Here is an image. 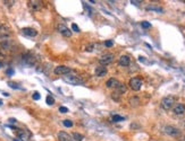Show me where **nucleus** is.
Here are the masks:
<instances>
[{
    "instance_id": "f257e3e1",
    "label": "nucleus",
    "mask_w": 185,
    "mask_h": 141,
    "mask_svg": "<svg viewBox=\"0 0 185 141\" xmlns=\"http://www.w3.org/2000/svg\"><path fill=\"white\" fill-rule=\"evenodd\" d=\"M63 79H64L66 82H68L70 85H83L84 81L81 77H78L76 75H66V76H63Z\"/></svg>"
},
{
    "instance_id": "f03ea898",
    "label": "nucleus",
    "mask_w": 185,
    "mask_h": 141,
    "mask_svg": "<svg viewBox=\"0 0 185 141\" xmlns=\"http://www.w3.org/2000/svg\"><path fill=\"white\" fill-rule=\"evenodd\" d=\"M10 30L7 26L0 25V42L1 43H7L10 39Z\"/></svg>"
},
{
    "instance_id": "7ed1b4c3",
    "label": "nucleus",
    "mask_w": 185,
    "mask_h": 141,
    "mask_svg": "<svg viewBox=\"0 0 185 141\" xmlns=\"http://www.w3.org/2000/svg\"><path fill=\"white\" fill-rule=\"evenodd\" d=\"M16 134H17L18 139L21 141H30L31 137H32V133L26 129H17Z\"/></svg>"
},
{
    "instance_id": "20e7f679",
    "label": "nucleus",
    "mask_w": 185,
    "mask_h": 141,
    "mask_svg": "<svg viewBox=\"0 0 185 141\" xmlns=\"http://www.w3.org/2000/svg\"><path fill=\"white\" fill-rule=\"evenodd\" d=\"M129 87H131L133 90H135V91L140 90L141 89V87H142V79L139 77L132 78V79L129 80Z\"/></svg>"
},
{
    "instance_id": "39448f33",
    "label": "nucleus",
    "mask_w": 185,
    "mask_h": 141,
    "mask_svg": "<svg viewBox=\"0 0 185 141\" xmlns=\"http://www.w3.org/2000/svg\"><path fill=\"white\" fill-rule=\"evenodd\" d=\"M174 103H175V97L167 96V97L163 98V101H161V106H163L164 110H170L173 105H174Z\"/></svg>"
},
{
    "instance_id": "423d86ee",
    "label": "nucleus",
    "mask_w": 185,
    "mask_h": 141,
    "mask_svg": "<svg viewBox=\"0 0 185 141\" xmlns=\"http://www.w3.org/2000/svg\"><path fill=\"white\" fill-rule=\"evenodd\" d=\"M29 7L32 11H39L43 7V2L39 1V0H31L29 1Z\"/></svg>"
},
{
    "instance_id": "0eeeda50",
    "label": "nucleus",
    "mask_w": 185,
    "mask_h": 141,
    "mask_svg": "<svg viewBox=\"0 0 185 141\" xmlns=\"http://www.w3.org/2000/svg\"><path fill=\"white\" fill-rule=\"evenodd\" d=\"M112 61H114V54H111V53H106V54L100 56L99 59L100 64H102V66H107V64L111 63Z\"/></svg>"
},
{
    "instance_id": "6e6552de",
    "label": "nucleus",
    "mask_w": 185,
    "mask_h": 141,
    "mask_svg": "<svg viewBox=\"0 0 185 141\" xmlns=\"http://www.w3.org/2000/svg\"><path fill=\"white\" fill-rule=\"evenodd\" d=\"M57 28L59 30V33H61L65 37H70V36H72V32H70V30H69L66 25H64V24H59Z\"/></svg>"
},
{
    "instance_id": "1a4fd4ad",
    "label": "nucleus",
    "mask_w": 185,
    "mask_h": 141,
    "mask_svg": "<svg viewBox=\"0 0 185 141\" xmlns=\"http://www.w3.org/2000/svg\"><path fill=\"white\" fill-rule=\"evenodd\" d=\"M70 72V69L68 67H65V66H58L56 69H55V73L56 75H59V76H66Z\"/></svg>"
},
{
    "instance_id": "9d476101",
    "label": "nucleus",
    "mask_w": 185,
    "mask_h": 141,
    "mask_svg": "<svg viewBox=\"0 0 185 141\" xmlns=\"http://www.w3.org/2000/svg\"><path fill=\"white\" fill-rule=\"evenodd\" d=\"M22 34L27 36V37H34V36L38 35V32H36V30H34V28L25 27V28H23V30H22Z\"/></svg>"
},
{
    "instance_id": "9b49d317",
    "label": "nucleus",
    "mask_w": 185,
    "mask_h": 141,
    "mask_svg": "<svg viewBox=\"0 0 185 141\" xmlns=\"http://www.w3.org/2000/svg\"><path fill=\"white\" fill-rule=\"evenodd\" d=\"M165 133H167L168 136H173V137H175V136H178L180 134V130L175 127H170V125H167V127H165L164 129Z\"/></svg>"
},
{
    "instance_id": "f8f14e48",
    "label": "nucleus",
    "mask_w": 185,
    "mask_h": 141,
    "mask_svg": "<svg viewBox=\"0 0 185 141\" xmlns=\"http://www.w3.org/2000/svg\"><path fill=\"white\" fill-rule=\"evenodd\" d=\"M23 60H24V62H25L27 66H33V64L35 63V58L31 53H26V54H24L23 56Z\"/></svg>"
},
{
    "instance_id": "ddd939ff",
    "label": "nucleus",
    "mask_w": 185,
    "mask_h": 141,
    "mask_svg": "<svg viewBox=\"0 0 185 141\" xmlns=\"http://www.w3.org/2000/svg\"><path fill=\"white\" fill-rule=\"evenodd\" d=\"M94 72H95V76H98V77H103V76L107 75L108 70L104 66H98V67L95 68Z\"/></svg>"
},
{
    "instance_id": "4468645a",
    "label": "nucleus",
    "mask_w": 185,
    "mask_h": 141,
    "mask_svg": "<svg viewBox=\"0 0 185 141\" xmlns=\"http://www.w3.org/2000/svg\"><path fill=\"white\" fill-rule=\"evenodd\" d=\"M58 140L59 141H73V138L70 134H68L67 132H64V131H60L58 133Z\"/></svg>"
},
{
    "instance_id": "2eb2a0df",
    "label": "nucleus",
    "mask_w": 185,
    "mask_h": 141,
    "mask_svg": "<svg viewBox=\"0 0 185 141\" xmlns=\"http://www.w3.org/2000/svg\"><path fill=\"white\" fill-rule=\"evenodd\" d=\"M106 85H107L108 88H117L118 86L121 85V82L117 80L116 78H110V79H108L107 80Z\"/></svg>"
},
{
    "instance_id": "dca6fc26",
    "label": "nucleus",
    "mask_w": 185,
    "mask_h": 141,
    "mask_svg": "<svg viewBox=\"0 0 185 141\" xmlns=\"http://www.w3.org/2000/svg\"><path fill=\"white\" fill-rule=\"evenodd\" d=\"M173 111L177 115H182V114L185 113V105H183V104H176L174 106V108H173Z\"/></svg>"
},
{
    "instance_id": "f3484780",
    "label": "nucleus",
    "mask_w": 185,
    "mask_h": 141,
    "mask_svg": "<svg viewBox=\"0 0 185 141\" xmlns=\"http://www.w3.org/2000/svg\"><path fill=\"white\" fill-rule=\"evenodd\" d=\"M118 62H119V66H122V67H128L131 60H129L128 56H122L121 58H119V61H118Z\"/></svg>"
},
{
    "instance_id": "a211bd4d",
    "label": "nucleus",
    "mask_w": 185,
    "mask_h": 141,
    "mask_svg": "<svg viewBox=\"0 0 185 141\" xmlns=\"http://www.w3.org/2000/svg\"><path fill=\"white\" fill-rule=\"evenodd\" d=\"M72 138H73V141H83V139H84L83 134H81V133L78 132H74L73 134H72Z\"/></svg>"
},
{
    "instance_id": "6ab92c4d",
    "label": "nucleus",
    "mask_w": 185,
    "mask_h": 141,
    "mask_svg": "<svg viewBox=\"0 0 185 141\" xmlns=\"http://www.w3.org/2000/svg\"><path fill=\"white\" fill-rule=\"evenodd\" d=\"M129 103H131L132 106H138V105H140V98L136 97V96H134V97L129 99Z\"/></svg>"
},
{
    "instance_id": "aec40b11",
    "label": "nucleus",
    "mask_w": 185,
    "mask_h": 141,
    "mask_svg": "<svg viewBox=\"0 0 185 141\" xmlns=\"http://www.w3.org/2000/svg\"><path fill=\"white\" fill-rule=\"evenodd\" d=\"M146 10H155L157 13H164V9L160 8V7H156V6H148Z\"/></svg>"
},
{
    "instance_id": "412c9836",
    "label": "nucleus",
    "mask_w": 185,
    "mask_h": 141,
    "mask_svg": "<svg viewBox=\"0 0 185 141\" xmlns=\"http://www.w3.org/2000/svg\"><path fill=\"white\" fill-rule=\"evenodd\" d=\"M116 89H117V93L122 95V94H124L125 91H126V86H125L124 84H122V82H121V85L118 86Z\"/></svg>"
},
{
    "instance_id": "4be33fe9",
    "label": "nucleus",
    "mask_w": 185,
    "mask_h": 141,
    "mask_svg": "<svg viewBox=\"0 0 185 141\" xmlns=\"http://www.w3.org/2000/svg\"><path fill=\"white\" fill-rule=\"evenodd\" d=\"M8 86L10 88H14V89H22V87L19 85H17L16 82H13V81H9Z\"/></svg>"
},
{
    "instance_id": "5701e85b",
    "label": "nucleus",
    "mask_w": 185,
    "mask_h": 141,
    "mask_svg": "<svg viewBox=\"0 0 185 141\" xmlns=\"http://www.w3.org/2000/svg\"><path fill=\"white\" fill-rule=\"evenodd\" d=\"M111 120L114 121V122H122V121L125 120V117H123V116L121 115H112Z\"/></svg>"
},
{
    "instance_id": "b1692460",
    "label": "nucleus",
    "mask_w": 185,
    "mask_h": 141,
    "mask_svg": "<svg viewBox=\"0 0 185 141\" xmlns=\"http://www.w3.org/2000/svg\"><path fill=\"white\" fill-rule=\"evenodd\" d=\"M46 101H47V104H48V105H53V104H55V98L52 97L51 95H48V96H47V99H46Z\"/></svg>"
},
{
    "instance_id": "393cba45",
    "label": "nucleus",
    "mask_w": 185,
    "mask_h": 141,
    "mask_svg": "<svg viewBox=\"0 0 185 141\" xmlns=\"http://www.w3.org/2000/svg\"><path fill=\"white\" fill-rule=\"evenodd\" d=\"M111 97H112V99H115L116 102H118L119 99H121V94H118V93H114V94L111 95Z\"/></svg>"
},
{
    "instance_id": "a878e982",
    "label": "nucleus",
    "mask_w": 185,
    "mask_h": 141,
    "mask_svg": "<svg viewBox=\"0 0 185 141\" xmlns=\"http://www.w3.org/2000/svg\"><path fill=\"white\" fill-rule=\"evenodd\" d=\"M64 125L66 127V128H72V127H73V122H72V121H69V120H65Z\"/></svg>"
},
{
    "instance_id": "bb28decb",
    "label": "nucleus",
    "mask_w": 185,
    "mask_h": 141,
    "mask_svg": "<svg viewBox=\"0 0 185 141\" xmlns=\"http://www.w3.org/2000/svg\"><path fill=\"white\" fill-rule=\"evenodd\" d=\"M141 25H142L143 28H150L151 27V24L150 23H148V21H142V24H141Z\"/></svg>"
},
{
    "instance_id": "cd10ccee",
    "label": "nucleus",
    "mask_w": 185,
    "mask_h": 141,
    "mask_svg": "<svg viewBox=\"0 0 185 141\" xmlns=\"http://www.w3.org/2000/svg\"><path fill=\"white\" fill-rule=\"evenodd\" d=\"M40 97H41V96H40V94L38 93V91L33 93V99H34V101H39Z\"/></svg>"
},
{
    "instance_id": "c85d7f7f",
    "label": "nucleus",
    "mask_w": 185,
    "mask_h": 141,
    "mask_svg": "<svg viewBox=\"0 0 185 141\" xmlns=\"http://www.w3.org/2000/svg\"><path fill=\"white\" fill-rule=\"evenodd\" d=\"M112 45H114V42H112V41H106V42H104V46L111 47Z\"/></svg>"
},
{
    "instance_id": "c756f323",
    "label": "nucleus",
    "mask_w": 185,
    "mask_h": 141,
    "mask_svg": "<svg viewBox=\"0 0 185 141\" xmlns=\"http://www.w3.org/2000/svg\"><path fill=\"white\" fill-rule=\"evenodd\" d=\"M59 112H60V113H67V112H68V108L65 106H60L59 107Z\"/></svg>"
},
{
    "instance_id": "7c9ffc66",
    "label": "nucleus",
    "mask_w": 185,
    "mask_h": 141,
    "mask_svg": "<svg viewBox=\"0 0 185 141\" xmlns=\"http://www.w3.org/2000/svg\"><path fill=\"white\" fill-rule=\"evenodd\" d=\"M6 73H7L8 76H13L14 73H15V71H14V69L9 68V69H7V71H6Z\"/></svg>"
},
{
    "instance_id": "2f4dec72",
    "label": "nucleus",
    "mask_w": 185,
    "mask_h": 141,
    "mask_svg": "<svg viewBox=\"0 0 185 141\" xmlns=\"http://www.w3.org/2000/svg\"><path fill=\"white\" fill-rule=\"evenodd\" d=\"M72 30H73L74 32H80V27H78L76 24H72Z\"/></svg>"
},
{
    "instance_id": "473e14b6",
    "label": "nucleus",
    "mask_w": 185,
    "mask_h": 141,
    "mask_svg": "<svg viewBox=\"0 0 185 141\" xmlns=\"http://www.w3.org/2000/svg\"><path fill=\"white\" fill-rule=\"evenodd\" d=\"M131 2H132V4H133V5H136V6H139V5L141 4V2H142V1H135V0H132V1H131Z\"/></svg>"
},
{
    "instance_id": "72a5a7b5",
    "label": "nucleus",
    "mask_w": 185,
    "mask_h": 141,
    "mask_svg": "<svg viewBox=\"0 0 185 141\" xmlns=\"http://www.w3.org/2000/svg\"><path fill=\"white\" fill-rule=\"evenodd\" d=\"M15 1H5V4H7V5H13Z\"/></svg>"
},
{
    "instance_id": "f704fd0d",
    "label": "nucleus",
    "mask_w": 185,
    "mask_h": 141,
    "mask_svg": "<svg viewBox=\"0 0 185 141\" xmlns=\"http://www.w3.org/2000/svg\"><path fill=\"white\" fill-rule=\"evenodd\" d=\"M9 121H10L12 123H15V122H16V120H15V119H9Z\"/></svg>"
},
{
    "instance_id": "c9c22d12",
    "label": "nucleus",
    "mask_w": 185,
    "mask_h": 141,
    "mask_svg": "<svg viewBox=\"0 0 185 141\" xmlns=\"http://www.w3.org/2000/svg\"><path fill=\"white\" fill-rule=\"evenodd\" d=\"M1 67H2V63H1V62H0V68H1Z\"/></svg>"
},
{
    "instance_id": "e433bc0d",
    "label": "nucleus",
    "mask_w": 185,
    "mask_h": 141,
    "mask_svg": "<svg viewBox=\"0 0 185 141\" xmlns=\"http://www.w3.org/2000/svg\"><path fill=\"white\" fill-rule=\"evenodd\" d=\"M0 105H2V102H1V101H0Z\"/></svg>"
},
{
    "instance_id": "4c0bfd02",
    "label": "nucleus",
    "mask_w": 185,
    "mask_h": 141,
    "mask_svg": "<svg viewBox=\"0 0 185 141\" xmlns=\"http://www.w3.org/2000/svg\"><path fill=\"white\" fill-rule=\"evenodd\" d=\"M0 54H1V51H0Z\"/></svg>"
},
{
    "instance_id": "58836bf2",
    "label": "nucleus",
    "mask_w": 185,
    "mask_h": 141,
    "mask_svg": "<svg viewBox=\"0 0 185 141\" xmlns=\"http://www.w3.org/2000/svg\"><path fill=\"white\" fill-rule=\"evenodd\" d=\"M183 2H185V0H184V1H183Z\"/></svg>"
}]
</instances>
